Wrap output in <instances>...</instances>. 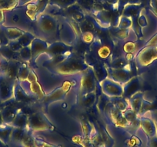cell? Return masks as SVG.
<instances>
[{
  "label": "cell",
  "instance_id": "obj_1",
  "mask_svg": "<svg viewBox=\"0 0 157 147\" xmlns=\"http://www.w3.org/2000/svg\"><path fill=\"white\" fill-rule=\"evenodd\" d=\"M27 130L30 131L52 130L53 126L43 113H34L29 115Z\"/></svg>",
  "mask_w": 157,
  "mask_h": 147
},
{
  "label": "cell",
  "instance_id": "obj_2",
  "mask_svg": "<svg viewBox=\"0 0 157 147\" xmlns=\"http://www.w3.org/2000/svg\"><path fill=\"white\" fill-rule=\"evenodd\" d=\"M15 81L0 71V100L6 102L13 98Z\"/></svg>",
  "mask_w": 157,
  "mask_h": 147
},
{
  "label": "cell",
  "instance_id": "obj_3",
  "mask_svg": "<svg viewBox=\"0 0 157 147\" xmlns=\"http://www.w3.org/2000/svg\"><path fill=\"white\" fill-rule=\"evenodd\" d=\"M86 69V66L85 63L78 60V58L66 59L58 65V70L60 73L63 74H72L84 70Z\"/></svg>",
  "mask_w": 157,
  "mask_h": 147
},
{
  "label": "cell",
  "instance_id": "obj_4",
  "mask_svg": "<svg viewBox=\"0 0 157 147\" xmlns=\"http://www.w3.org/2000/svg\"><path fill=\"white\" fill-rule=\"evenodd\" d=\"M102 91L105 95L112 97H123V87L113 80H103L102 82Z\"/></svg>",
  "mask_w": 157,
  "mask_h": 147
},
{
  "label": "cell",
  "instance_id": "obj_5",
  "mask_svg": "<svg viewBox=\"0 0 157 147\" xmlns=\"http://www.w3.org/2000/svg\"><path fill=\"white\" fill-rule=\"evenodd\" d=\"M96 88V78L95 74L90 69L86 71L81 81V92L82 95L94 92Z\"/></svg>",
  "mask_w": 157,
  "mask_h": 147
},
{
  "label": "cell",
  "instance_id": "obj_6",
  "mask_svg": "<svg viewBox=\"0 0 157 147\" xmlns=\"http://www.w3.org/2000/svg\"><path fill=\"white\" fill-rule=\"evenodd\" d=\"M19 112V109L14 104H5L4 103V107L1 111L4 124L11 125Z\"/></svg>",
  "mask_w": 157,
  "mask_h": 147
},
{
  "label": "cell",
  "instance_id": "obj_7",
  "mask_svg": "<svg viewBox=\"0 0 157 147\" xmlns=\"http://www.w3.org/2000/svg\"><path fill=\"white\" fill-rule=\"evenodd\" d=\"M139 86H140V83H139V80L136 77L128 81L123 88V98L129 99L131 97H132L139 90Z\"/></svg>",
  "mask_w": 157,
  "mask_h": 147
},
{
  "label": "cell",
  "instance_id": "obj_8",
  "mask_svg": "<svg viewBox=\"0 0 157 147\" xmlns=\"http://www.w3.org/2000/svg\"><path fill=\"white\" fill-rule=\"evenodd\" d=\"M112 79L120 83H126L129 80V72L125 68H113L111 71Z\"/></svg>",
  "mask_w": 157,
  "mask_h": 147
},
{
  "label": "cell",
  "instance_id": "obj_9",
  "mask_svg": "<svg viewBox=\"0 0 157 147\" xmlns=\"http://www.w3.org/2000/svg\"><path fill=\"white\" fill-rule=\"evenodd\" d=\"M48 47L49 46L46 41L39 39V38H34L33 42L31 43V48H30L33 58H36L40 53H43L45 51H47Z\"/></svg>",
  "mask_w": 157,
  "mask_h": 147
},
{
  "label": "cell",
  "instance_id": "obj_10",
  "mask_svg": "<svg viewBox=\"0 0 157 147\" xmlns=\"http://www.w3.org/2000/svg\"><path fill=\"white\" fill-rule=\"evenodd\" d=\"M13 98L16 101L21 102V103H31L33 102V98L30 97L29 95L26 94L25 91L22 88V87L19 86V84H15L14 87V95Z\"/></svg>",
  "mask_w": 157,
  "mask_h": 147
},
{
  "label": "cell",
  "instance_id": "obj_11",
  "mask_svg": "<svg viewBox=\"0 0 157 147\" xmlns=\"http://www.w3.org/2000/svg\"><path fill=\"white\" fill-rule=\"evenodd\" d=\"M1 28L4 31L6 36L10 41L17 40L25 32L22 30L17 28H14V27H5L4 25H2Z\"/></svg>",
  "mask_w": 157,
  "mask_h": 147
},
{
  "label": "cell",
  "instance_id": "obj_12",
  "mask_svg": "<svg viewBox=\"0 0 157 147\" xmlns=\"http://www.w3.org/2000/svg\"><path fill=\"white\" fill-rule=\"evenodd\" d=\"M39 26L44 32L52 33L55 31L56 28V21L52 19V18L44 17L40 20Z\"/></svg>",
  "mask_w": 157,
  "mask_h": 147
},
{
  "label": "cell",
  "instance_id": "obj_13",
  "mask_svg": "<svg viewBox=\"0 0 157 147\" xmlns=\"http://www.w3.org/2000/svg\"><path fill=\"white\" fill-rule=\"evenodd\" d=\"M13 127L10 124H2L0 125V141L4 143H7L11 139V134Z\"/></svg>",
  "mask_w": 157,
  "mask_h": 147
},
{
  "label": "cell",
  "instance_id": "obj_14",
  "mask_svg": "<svg viewBox=\"0 0 157 147\" xmlns=\"http://www.w3.org/2000/svg\"><path fill=\"white\" fill-rule=\"evenodd\" d=\"M69 50V46L61 42H56L54 44H52L47 48L48 52L52 54V55H54L55 56L63 55V53H65V52Z\"/></svg>",
  "mask_w": 157,
  "mask_h": 147
},
{
  "label": "cell",
  "instance_id": "obj_15",
  "mask_svg": "<svg viewBox=\"0 0 157 147\" xmlns=\"http://www.w3.org/2000/svg\"><path fill=\"white\" fill-rule=\"evenodd\" d=\"M28 115L24 113L23 112H19L13 122L11 124V126H13V127H17V128L26 129L27 124H28Z\"/></svg>",
  "mask_w": 157,
  "mask_h": 147
},
{
  "label": "cell",
  "instance_id": "obj_16",
  "mask_svg": "<svg viewBox=\"0 0 157 147\" xmlns=\"http://www.w3.org/2000/svg\"><path fill=\"white\" fill-rule=\"evenodd\" d=\"M28 80L29 81L30 83H31V91L32 92L34 93L36 96H38L39 97H43V90H42L41 87L39 84V83L36 81V77L33 72L30 71L29 75L28 77Z\"/></svg>",
  "mask_w": 157,
  "mask_h": 147
},
{
  "label": "cell",
  "instance_id": "obj_17",
  "mask_svg": "<svg viewBox=\"0 0 157 147\" xmlns=\"http://www.w3.org/2000/svg\"><path fill=\"white\" fill-rule=\"evenodd\" d=\"M69 88V85L67 84H66L63 88H59V89L56 90L55 92L51 94L50 96H49V97H47L46 101H48V100H49V101H50V100L51 101H53V100L54 101H56V100H61V99H63V97H65V95H66V94L67 93Z\"/></svg>",
  "mask_w": 157,
  "mask_h": 147
},
{
  "label": "cell",
  "instance_id": "obj_18",
  "mask_svg": "<svg viewBox=\"0 0 157 147\" xmlns=\"http://www.w3.org/2000/svg\"><path fill=\"white\" fill-rule=\"evenodd\" d=\"M129 105L132 106V109H133L136 113H137L141 109L142 97H140V94H134L132 97L129 98Z\"/></svg>",
  "mask_w": 157,
  "mask_h": 147
},
{
  "label": "cell",
  "instance_id": "obj_19",
  "mask_svg": "<svg viewBox=\"0 0 157 147\" xmlns=\"http://www.w3.org/2000/svg\"><path fill=\"white\" fill-rule=\"evenodd\" d=\"M26 131H27V129H22V128H17V127H13L10 140L15 141V142H21V141H22L23 136H25Z\"/></svg>",
  "mask_w": 157,
  "mask_h": 147
},
{
  "label": "cell",
  "instance_id": "obj_20",
  "mask_svg": "<svg viewBox=\"0 0 157 147\" xmlns=\"http://www.w3.org/2000/svg\"><path fill=\"white\" fill-rule=\"evenodd\" d=\"M21 143L24 147H36L35 137L30 133V130H27L25 136L22 138Z\"/></svg>",
  "mask_w": 157,
  "mask_h": 147
},
{
  "label": "cell",
  "instance_id": "obj_21",
  "mask_svg": "<svg viewBox=\"0 0 157 147\" xmlns=\"http://www.w3.org/2000/svg\"><path fill=\"white\" fill-rule=\"evenodd\" d=\"M34 35L29 32H24V34L21 36L20 38H18L17 41L22 47H28L33 41L34 40Z\"/></svg>",
  "mask_w": 157,
  "mask_h": 147
},
{
  "label": "cell",
  "instance_id": "obj_22",
  "mask_svg": "<svg viewBox=\"0 0 157 147\" xmlns=\"http://www.w3.org/2000/svg\"><path fill=\"white\" fill-rule=\"evenodd\" d=\"M30 70L28 68V66L25 64H20L18 71V77L17 78L20 81H25L28 79L29 75Z\"/></svg>",
  "mask_w": 157,
  "mask_h": 147
},
{
  "label": "cell",
  "instance_id": "obj_23",
  "mask_svg": "<svg viewBox=\"0 0 157 147\" xmlns=\"http://www.w3.org/2000/svg\"><path fill=\"white\" fill-rule=\"evenodd\" d=\"M19 57L21 59L24 61H29L32 58V52L30 48L29 47H23L19 52Z\"/></svg>",
  "mask_w": 157,
  "mask_h": 147
},
{
  "label": "cell",
  "instance_id": "obj_24",
  "mask_svg": "<svg viewBox=\"0 0 157 147\" xmlns=\"http://www.w3.org/2000/svg\"><path fill=\"white\" fill-rule=\"evenodd\" d=\"M95 98H96V95L94 92L85 94L83 98L82 99V104L85 106H90L94 103Z\"/></svg>",
  "mask_w": 157,
  "mask_h": 147
},
{
  "label": "cell",
  "instance_id": "obj_25",
  "mask_svg": "<svg viewBox=\"0 0 157 147\" xmlns=\"http://www.w3.org/2000/svg\"><path fill=\"white\" fill-rule=\"evenodd\" d=\"M94 74H96V78L99 79V81H103L105 80V75L107 74V72L104 68V67H102L100 64H96V67H95Z\"/></svg>",
  "mask_w": 157,
  "mask_h": 147
},
{
  "label": "cell",
  "instance_id": "obj_26",
  "mask_svg": "<svg viewBox=\"0 0 157 147\" xmlns=\"http://www.w3.org/2000/svg\"><path fill=\"white\" fill-rule=\"evenodd\" d=\"M18 0H0V9L8 10L16 5Z\"/></svg>",
  "mask_w": 157,
  "mask_h": 147
},
{
  "label": "cell",
  "instance_id": "obj_27",
  "mask_svg": "<svg viewBox=\"0 0 157 147\" xmlns=\"http://www.w3.org/2000/svg\"><path fill=\"white\" fill-rule=\"evenodd\" d=\"M79 143L83 147H98L97 143L95 142V140L93 139L87 137L86 139H82V140H79Z\"/></svg>",
  "mask_w": 157,
  "mask_h": 147
},
{
  "label": "cell",
  "instance_id": "obj_28",
  "mask_svg": "<svg viewBox=\"0 0 157 147\" xmlns=\"http://www.w3.org/2000/svg\"><path fill=\"white\" fill-rule=\"evenodd\" d=\"M35 142H36V147H62L60 145H52L39 138H35Z\"/></svg>",
  "mask_w": 157,
  "mask_h": 147
},
{
  "label": "cell",
  "instance_id": "obj_29",
  "mask_svg": "<svg viewBox=\"0 0 157 147\" xmlns=\"http://www.w3.org/2000/svg\"><path fill=\"white\" fill-rule=\"evenodd\" d=\"M7 46H8V47L14 52H19L21 49L23 48L20 44H19V42L17 41V40H15V41H10Z\"/></svg>",
  "mask_w": 157,
  "mask_h": 147
},
{
  "label": "cell",
  "instance_id": "obj_30",
  "mask_svg": "<svg viewBox=\"0 0 157 147\" xmlns=\"http://www.w3.org/2000/svg\"><path fill=\"white\" fill-rule=\"evenodd\" d=\"M121 25H123L120 26V28H127L130 26L131 22L128 19H125V20H123H123H121Z\"/></svg>",
  "mask_w": 157,
  "mask_h": 147
},
{
  "label": "cell",
  "instance_id": "obj_31",
  "mask_svg": "<svg viewBox=\"0 0 157 147\" xmlns=\"http://www.w3.org/2000/svg\"><path fill=\"white\" fill-rule=\"evenodd\" d=\"M4 22H5V16H4L3 11L0 9V26L3 25Z\"/></svg>",
  "mask_w": 157,
  "mask_h": 147
},
{
  "label": "cell",
  "instance_id": "obj_32",
  "mask_svg": "<svg viewBox=\"0 0 157 147\" xmlns=\"http://www.w3.org/2000/svg\"><path fill=\"white\" fill-rule=\"evenodd\" d=\"M132 48H133V44H131V42L125 45V50L127 51V52H131Z\"/></svg>",
  "mask_w": 157,
  "mask_h": 147
},
{
  "label": "cell",
  "instance_id": "obj_33",
  "mask_svg": "<svg viewBox=\"0 0 157 147\" xmlns=\"http://www.w3.org/2000/svg\"><path fill=\"white\" fill-rule=\"evenodd\" d=\"M4 107V102H2V100H0V112L2 111V109Z\"/></svg>",
  "mask_w": 157,
  "mask_h": 147
},
{
  "label": "cell",
  "instance_id": "obj_34",
  "mask_svg": "<svg viewBox=\"0 0 157 147\" xmlns=\"http://www.w3.org/2000/svg\"><path fill=\"white\" fill-rule=\"evenodd\" d=\"M2 124H4V122H3V120H2V114H1V112H0V125Z\"/></svg>",
  "mask_w": 157,
  "mask_h": 147
},
{
  "label": "cell",
  "instance_id": "obj_35",
  "mask_svg": "<svg viewBox=\"0 0 157 147\" xmlns=\"http://www.w3.org/2000/svg\"><path fill=\"white\" fill-rule=\"evenodd\" d=\"M1 62H2V60L0 59V64H1Z\"/></svg>",
  "mask_w": 157,
  "mask_h": 147
}]
</instances>
